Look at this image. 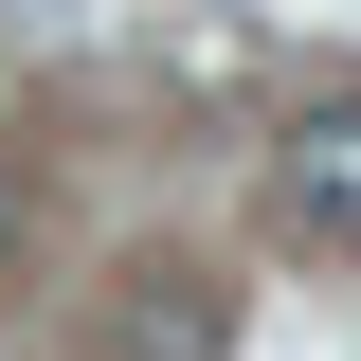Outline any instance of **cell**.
Masks as SVG:
<instances>
[{
  "label": "cell",
  "mask_w": 361,
  "mask_h": 361,
  "mask_svg": "<svg viewBox=\"0 0 361 361\" xmlns=\"http://www.w3.org/2000/svg\"><path fill=\"white\" fill-rule=\"evenodd\" d=\"M289 235H361V90L289 109Z\"/></svg>",
  "instance_id": "obj_1"
},
{
  "label": "cell",
  "mask_w": 361,
  "mask_h": 361,
  "mask_svg": "<svg viewBox=\"0 0 361 361\" xmlns=\"http://www.w3.org/2000/svg\"><path fill=\"white\" fill-rule=\"evenodd\" d=\"M109 343H127V361H217L235 325H217V289H180V271H163V289H127V325H109Z\"/></svg>",
  "instance_id": "obj_2"
},
{
  "label": "cell",
  "mask_w": 361,
  "mask_h": 361,
  "mask_svg": "<svg viewBox=\"0 0 361 361\" xmlns=\"http://www.w3.org/2000/svg\"><path fill=\"white\" fill-rule=\"evenodd\" d=\"M0 253H18V163H0Z\"/></svg>",
  "instance_id": "obj_3"
}]
</instances>
